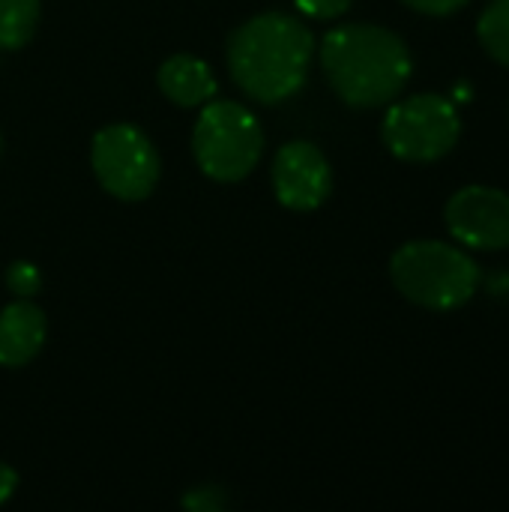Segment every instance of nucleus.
Listing matches in <instances>:
<instances>
[{"instance_id": "nucleus-1", "label": "nucleus", "mask_w": 509, "mask_h": 512, "mask_svg": "<svg viewBox=\"0 0 509 512\" xmlns=\"http://www.w3.org/2000/svg\"><path fill=\"white\" fill-rule=\"evenodd\" d=\"M312 30L288 12H264L228 36V69L237 87L264 105L291 99L309 78Z\"/></svg>"}, {"instance_id": "nucleus-2", "label": "nucleus", "mask_w": 509, "mask_h": 512, "mask_svg": "<svg viewBox=\"0 0 509 512\" xmlns=\"http://www.w3.org/2000/svg\"><path fill=\"white\" fill-rule=\"evenodd\" d=\"M321 66L351 108L390 105L414 72L405 39L378 24L333 27L321 42Z\"/></svg>"}, {"instance_id": "nucleus-3", "label": "nucleus", "mask_w": 509, "mask_h": 512, "mask_svg": "<svg viewBox=\"0 0 509 512\" xmlns=\"http://www.w3.org/2000/svg\"><path fill=\"white\" fill-rule=\"evenodd\" d=\"M390 279L396 291L429 312L462 309L480 288L477 261L441 240H414L396 249L390 261Z\"/></svg>"}, {"instance_id": "nucleus-4", "label": "nucleus", "mask_w": 509, "mask_h": 512, "mask_svg": "<svg viewBox=\"0 0 509 512\" xmlns=\"http://www.w3.org/2000/svg\"><path fill=\"white\" fill-rule=\"evenodd\" d=\"M192 150L201 171L216 183H237L252 174L264 150L261 123L249 108L228 99H210L192 132Z\"/></svg>"}, {"instance_id": "nucleus-5", "label": "nucleus", "mask_w": 509, "mask_h": 512, "mask_svg": "<svg viewBox=\"0 0 509 512\" xmlns=\"http://www.w3.org/2000/svg\"><path fill=\"white\" fill-rule=\"evenodd\" d=\"M387 150L402 162H438L462 135V117L456 105L441 93H417L387 108L381 126Z\"/></svg>"}, {"instance_id": "nucleus-6", "label": "nucleus", "mask_w": 509, "mask_h": 512, "mask_svg": "<svg viewBox=\"0 0 509 512\" xmlns=\"http://www.w3.org/2000/svg\"><path fill=\"white\" fill-rule=\"evenodd\" d=\"M93 174L102 189L120 201H141L159 183V153L132 123H114L96 132L90 147Z\"/></svg>"}, {"instance_id": "nucleus-7", "label": "nucleus", "mask_w": 509, "mask_h": 512, "mask_svg": "<svg viewBox=\"0 0 509 512\" xmlns=\"http://www.w3.org/2000/svg\"><path fill=\"white\" fill-rule=\"evenodd\" d=\"M453 240L465 249H507L509 246V195L492 186L459 189L444 210Z\"/></svg>"}, {"instance_id": "nucleus-8", "label": "nucleus", "mask_w": 509, "mask_h": 512, "mask_svg": "<svg viewBox=\"0 0 509 512\" xmlns=\"http://www.w3.org/2000/svg\"><path fill=\"white\" fill-rule=\"evenodd\" d=\"M273 189L288 210H318L333 189V168L312 141H288L273 159Z\"/></svg>"}, {"instance_id": "nucleus-9", "label": "nucleus", "mask_w": 509, "mask_h": 512, "mask_svg": "<svg viewBox=\"0 0 509 512\" xmlns=\"http://www.w3.org/2000/svg\"><path fill=\"white\" fill-rule=\"evenodd\" d=\"M45 342V312L27 297L0 309V366H27Z\"/></svg>"}, {"instance_id": "nucleus-10", "label": "nucleus", "mask_w": 509, "mask_h": 512, "mask_svg": "<svg viewBox=\"0 0 509 512\" xmlns=\"http://www.w3.org/2000/svg\"><path fill=\"white\" fill-rule=\"evenodd\" d=\"M159 87L180 108H195V105H204L216 96L213 69L192 54L168 57L159 66Z\"/></svg>"}, {"instance_id": "nucleus-11", "label": "nucleus", "mask_w": 509, "mask_h": 512, "mask_svg": "<svg viewBox=\"0 0 509 512\" xmlns=\"http://www.w3.org/2000/svg\"><path fill=\"white\" fill-rule=\"evenodd\" d=\"M39 21V0H0V51H18L30 42Z\"/></svg>"}, {"instance_id": "nucleus-12", "label": "nucleus", "mask_w": 509, "mask_h": 512, "mask_svg": "<svg viewBox=\"0 0 509 512\" xmlns=\"http://www.w3.org/2000/svg\"><path fill=\"white\" fill-rule=\"evenodd\" d=\"M477 36L489 57L509 69V0H492L477 18Z\"/></svg>"}, {"instance_id": "nucleus-13", "label": "nucleus", "mask_w": 509, "mask_h": 512, "mask_svg": "<svg viewBox=\"0 0 509 512\" xmlns=\"http://www.w3.org/2000/svg\"><path fill=\"white\" fill-rule=\"evenodd\" d=\"M42 285V276L33 264L27 261H15L9 270H6V288L18 297H33Z\"/></svg>"}, {"instance_id": "nucleus-14", "label": "nucleus", "mask_w": 509, "mask_h": 512, "mask_svg": "<svg viewBox=\"0 0 509 512\" xmlns=\"http://www.w3.org/2000/svg\"><path fill=\"white\" fill-rule=\"evenodd\" d=\"M225 492L216 489V486H201V489H192L186 498H183V507L195 512H219L225 510Z\"/></svg>"}, {"instance_id": "nucleus-15", "label": "nucleus", "mask_w": 509, "mask_h": 512, "mask_svg": "<svg viewBox=\"0 0 509 512\" xmlns=\"http://www.w3.org/2000/svg\"><path fill=\"white\" fill-rule=\"evenodd\" d=\"M294 3L303 15L327 21V18H339L354 0H294Z\"/></svg>"}, {"instance_id": "nucleus-16", "label": "nucleus", "mask_w": 509, "mask_h": 512, "mask_svg": "<svg viewBox=\"0 0 509 512\" xmlns=\"http://www.w3.org/2000/svg\"><path fill=\"white\" fill-rule=\"evenodd\" d=\"M402 3L411 6L414 12H423V15H453L468 0H402Z\"/></svg>"}, {"instance_id": "nucleus-17", "label": "nucleus", "mask_w": 509, "mask_h": 512, "mask_svg": "<svg viewBox=\"0 0 509 512\" xmlns=\"http://www.w3.org/2000/svg\"><path fill=\"white\" fill-rule=\"evenodd\" d=\"M15 486H18V474H15L9 465H3V462H0V504L12 498Z\"/></svg>"}, {"instance_id": "nucleus-18", "label": "nucleus", "mask_w": 509, "mask_h": 512, "mask_svg": "<svg viewBox=\"0 0 509 512\" xmlns=\"http://www.w3.org/2000/svg\"><path fill=\"white\" fill-rule=\"evenodd\" d=\"M0 150H3V141H0Z\"/></svg>"}]
</instances>
